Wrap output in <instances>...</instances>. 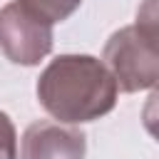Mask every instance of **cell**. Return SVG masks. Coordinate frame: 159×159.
<instances>
[{
    "mask_svg": "<svg viewBox=\"0 0 159 159\" xmlns=\"http://www.w3.org/2000/svg\"><path fill=\"white\" fill-rule=\"evenodd\" d=\"M35 92L60 124H84L109 114L119 94L109 70L92 55H57L40 72Z\"/></svg>",
    "mask_w": 159,
    "mask_h": 159,
    "instance_id": "cell-1",
    "label": "cell"
},
{
    "mask_svg": "<svg viewBox=\"0 0 159 159\" xmlns=\"http://www.w3.org/2000/svg\"><path fill=\"white\" fill-rule=\"evenodd\" d=\"M102 65L122 92L154 89L159 80V52H157V12L154 0H147L137 12L134 25H124L109 35Z\"/></svg>",
    "mask_w": 159,
    "mask_h": 159,
    "instance_id": "cell-2",
    "label": "cell"
},
{
    "mask_svg": "<svg viewBox=\"0 0 159 159\" xmlns=\"http://www.w3.org/2000/svg\"><path fill=\"white\" fill-rule=\"evenodd\" d=\"M87 137L77 127L37 119L20 139V159H84Z\"/></svg>",
    "mask_w": 159,
    "mask_h": 159,
    "instance_id": "cell-4",
    "label": "cell"
},
{
    "mask_svg": "<svg viewBox=\"0 0 159 159\" xmlns=\"http://www.w3.org/2000/svg\"><path fill=\"white\" fill-rule=\"evenodd\" d=\"M0 159H17V132L12 119L0 109Z\"/></svg>",
    "mask_w": 159,
    "mask_h": 159,
    "instance_id": "cell-6",
    "label": "cell"
},
{
    "mask_svg": "<svg viewBox=\"0 0 159 159\" xmlns=\"http://www.w3.org/2000/svg\"><path fill=\"white\" fill-rule=\"evenodd\" d=\"M52 25L20 0L0 7V50L12 65L35 67L52 52Z\"/></svg>",
    "mask_w": 159,
    "mask_h": 159,
    "instance_id": "cell-3",
    "label": "cell"
},
{
    "mask_svg": "<svg viewBox=\"0 0 159 159\" xmlns=\"http://www.w3.org/2000/svg\"><path fill=\"white\" fill-rule=\"evenodd\" d=\"M20 2L27 5L32 12H37L40 17H45L50 25L65 22L82 5V0H20Z\"/></svg>",
    "mask_w": 159,
    "mask_h": 159,
    "instance_id": "cell-5",
    "label": "cell"
}]
</instances>
